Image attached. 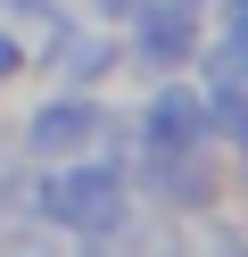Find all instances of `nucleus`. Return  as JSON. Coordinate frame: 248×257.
Masks as SVG:
<instances>
[{
	"label": "nucleus",
	"mask_w": 248,
	"mask_h": 257,
	"mask_svg": "<svg viewBox=\"0 0 248 257\" xmlns=\"http://www.w3.org/2000/svg\"><path fill=\"white\" fill-rule=\"evenodd\" d=\"M42 216L66 224V232H116V216H124V174L116 166H58L42 174Z\"/></svg>",
	"instance_id": "nucleus-1"
},
{
	"label": "nucleus",
	"mask_w": 248,
	"mask_h": 257,
	"mask_svg": "<svg viewBox=\"0 0 248 257\" xmlns=\"http://www.w3.org/2000/svg\"><path fill=\"white\" fill-rule=\"evenodd\" d=\"M108 133V116H99L91 100H50V108H33V124H25V141L42 158H75L83 141H99Z\"/></svg>",
	"instance_id": "nucleus-2"
},
{
	"label": "nucleus",
	"mask_w": 248,
	"mask_h": 257,
	"mask_svg": "<svg viewBox=\"0 0 248 257\" xmlns=\"http://www.w3.org/2000/svg\"><path fill=\"white\" fill-rule=\"evenodd\" d=\"M132 34H141V58H157V67H174V58L198 50V25H190V0H132Z\"/></svg>",
	"instance_id": "nucleus-3"
},
{
	"label": "nucleus",
	"mask_w": 248,
	"mask_h": 257,
	"mask_svg": "<svg viewBox=\"0 0 248 257\" xmlns=\"http://www.w3.org/2000/svg\"><path fill=\"white\" fill-rule=\"evenodd\" d=\"M141 133H149V150H198V133H207V108H198L190 91H157Z\"/></svg>",
	"instance_id": "nucleus-4"
},
{
	"label": "nucleus",
	"mask_w": 248,
	"mask_h": 257,
	"mask_svg": "<svg viewBox=\"0 0 248 257\" xmlns=\"http://www.w3.org/2000/svg\"><path fill=\"white\" fill-rule=\"evenodd\" d=\"M99 67H116V42H99V34H83L75 50H58V75H75V83H91Z\"/></svg>",
	"instance_id": "nucleus-5"
},
{
	"label": "nucleus",
	"mask_w": 248,
	"mask_h": 257,
	"mask_svg": "<svg viewBox=\"0 0 248 257\" xmlns=\"http://www.w3.org/2000/svg\"><path fill=\"white\" fill-rule=\"evenodd\" d=\"M83 257H116V240L108 232H83Z\"/></svg>",
	"instance_id": "nucleus-6"
},
{
	"label": "nucleus",
	"mask_w": 248,
	"mask_h": 257,
	"mask_svg": "<svg viewBox=\"0 0 248 257\" xmlns=\"http://www.w3.org/2000/svg\"><path fill=\"white\" fill-rule=\"evenodd\" d=\"M0 75H17V42L9 34H0Z\"/></svg>",
	"instance_id": "nucleus-7"
},
{
	"label": "nucleus",
	"mask_w": 248,
	"mask_h": 257,
	"mask_svg": "<svg viewBox=\"0 0 248 257\" xmlns=\"http://www.w3.org/2000/svg\"><path fill=\"white\" fill-rule=\"evenodd\" d=\"M108 9H132V0H108Z\"/></svg>",
	"instance_id": "nucleus-8"
},
{
	"label": "nucleus",
	"mask_w": 248,
	"mask_h": 257,
	"mask_svg": "<svg viewBox=\"0 0 248 257\" xmlns=\"http://www.w3.org/2000/svg\"><path fill=\"white\" fill-rule=\"evenodd\" d=\"M165 257H190V249H165Z\"/></svg>",
	"instance_id": "nucleus-9"
}]
</instances>
